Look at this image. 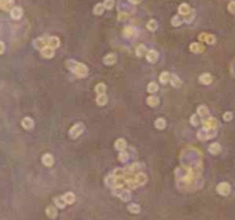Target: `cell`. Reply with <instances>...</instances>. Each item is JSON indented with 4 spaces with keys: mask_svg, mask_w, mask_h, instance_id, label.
<instances>
[{
    "mask_svg": "<svg viewBox=\"0 0 235 220\" xmlns=\"http://www.w3.org/2000/svg\"><path fill=\"white\" fill-rule=\"evenodd\" d=\"M72 72L75 73L78 78H85V77L89 75V68H87L85 64H83V63L77 62L76 67L73 68Z\"/></svg>",
    "mask_w": 235,
    "mask_h": 220,
    "instance_id": "obj_1",
    "label": "cell"
},
{
    "mask_svg": "<svg viewBox=\"0 0 235 220\" xmlns=\"http://www.w3.org/2000/svg\"><path fill=\"white\" fill-rule=\"evenodd\" d=\"M115 195H117L123 202H129L131 199V193L129 189H125L124 187H118V188H114Z\"/></svg>",
    "mask_w": 235,
    "mask_h": 220,
    "instance_id": "obj_2",
    "label": "cell"
},
{
    "mask_svg": "<svg viewBox=\"0 0 235 220\" xmlns=\"http://www.w3.org/2000/svg\"><path fill=\"white\" fill-rule=\"evenodd\" d=\"M84 128H85V126H84L83 123H77V124H75L69 130V135H70V138H72V139H76V138H78L83 133Z\"/></svg>",
    "mask_w": 235,
    "mask_h": 220,
    "instance_id": "obj_3",
    "label": "cell"
},
{
    "mask_svg": "<svg viewBox=\"0 0 235 220\" xmlns=\"http://www.w3.org/2000/svg\"><path fill=\"white\" fill-rule=\"evenodd\" d=\"M203 127L205 130H217L218 127V121L214 117H209L203 121Z\"/></svg>",
    "mask_w": 235,
    "mask_h": 220,
    "instance_id": "obj_4",
    "label": "cell"
},
{
    "mask_svg": "<svg viewBox=\"0 0 235 220\" xmlns=\"http://www.w3.org/2000/svg\"><path fill=\"white\" fill-rule=\"evenodd\" d=\"M216 189H217V193L221 196H227L230 193V186L227 182H220Z\"/></svg>",
    "mask_w": 235,
    "mask_h": 220,
    "instance_id": "obj_5",
    "label": "cell"
},
{
    "mask_svg": "<svg viewBox=\"0 0 235 220\" xmlns=\"http://www.w3.org/2000/svg\"><path fill=\"white\" fill-rule=\"evenodd\" d=\"M216 135V130H205L203 128L202 131L197 132V136H199L200 140H208V139H211Z\"/></svg>",
    "mask_w": 235,
    "mask_h": 220,
    "instance_id": "obj_6",
    "label": "cell"
},
{
    "mask_svg": "<svg viewBox=\"0 0 235 220\" xmlns=\"http://www.w3.org/2000/svg\"><path fill=\"white\" fill-rule=\"evenodd\" d=\"M48 39H49V37H40V38H38L33 42V45H35V47L37 49L42 51V49L48 46Z\"/></svg>",
    "mask_w": 235,
    "mask_h": 220,
    "instance_id": "obj_7",
    "label": "cell"
},
{
    "mask_svg": "<svg viewBox=\"0 0 235 220\" xmlns=\"http://www.w3.org/2000/svg\"><path fill=\"white\" fill-rule=\"evenodd\" d=\"M199 39L201 42H205L206 44H213L216 42V38L213 35H209V33H201L199 36Z\"/></svg>",
    "mask_w": 235,
    "mask_h": 220,
    "instance_id": "obj_8",
    "label": "cell"
},
{
    "mask_svg": "<svg viewBox=\"0 0 235 220\" xmlns=\"http://www.w3.org/2000/svg\"><path fill=\"white\" fill-rule=\"evenodd\" d=\"M115 149L116 150H118V152H123V150H126V148H127V142L124 140V139H117L115 141Z\"/></svg>",
    "mask_w": 235,
    "mask_h": 220,
    "instance_id": "obj_9",
    "label": "cell"
},
{
    "mask_svg": "<svg viewBox=\"0 0 235 220\" xmlns=\"http://www.w3.org/2000/svg\"><path fill=\"white\" fill-rule=\"evenodd\" d=\"M116 61H117V56H116V54L114 53H110L108 55H106L105 58H103V63H105L106 65H112V64H115Z\"/></svg>",
    "mask_w": 235,
    "mask_h": 220,
    "instance_id": "obj_10",
    "label": "cell"
},
{
    "mask_svg": "<svg viewBox=\"0 0 235 220\" xmlns=\"http://www.w3.org/2000/svg\"><path fill=\"white\" fill-rule=\"evenodd\" d=\"M147 58V61L150 63H155L157 62V60H158V53L155 51V49H150V51H148L146 55Z\"/></svg>",
    "mask_w": 235,
    "mask_h": 220,
    "instance_id": "obj_11",
    "label": "cell"
},
{
    "mask_svg": "<svg viewBox=\"0 0 235 220\" xmlns=\"http://www.w3.org/2000/svg\"><path fill=\"white\" fill-rule=\"evenodd\" d=\"M190 12H192V8H190V6L188 5V4H181V5L179 6V8H178V13L180 15H183V17L186 15H188Z\"/></svg>",
    "mask_w": 235,
    "mask_h": 220,
    "instance_id": "obj_12",
    "label": "cell"
},
{
    "mask_svg": "<svg viewBox=\"0 0 235 220\" xmlns=\"http://www.w3.org/2000/svg\"><path fill=\"white\" fill-rule=\"evenodd\" d=\"M46 215L49 218V219H55L58 217V210L55 206L53 205H49L46 208Z\"/></svg>",
    "mask_w": 235,
    "mask_h": 220,
    "instance_id": "obj_13",
    "label": "cell"
},
{
    "mask_svg": "<svg viewBox=\"0 0 235 220\" xmlns=\"http://www.w3.org/2000/svg\"><path fill=\"white\" fill-rule=\"evenodd\" d=\"M123 35L125 38H129V39H132L133 37L136 35V30L133 28V26H126L123 31Z\"/></svg>",
    "mask_w": 235,
    "mask_h": 220,
    "instance_id": "obj_14",
    "label": "cell"
},
{
    "mask_svg": "<svg viewBox=\"0 0 235 220\" xmlns=\"http://www.w3.org/2000/svg\"><path fill=\"white\" fill-rule=\"evenodd\" d=\"M42 162L45 166H52L53 164H54V157H53V155H51V154H45L42 157Z\"/></svg>",
    "mask_w": 235,
    "mask_h": 220,
    "instance_id": "obj_15",
    "label": "cell"
},
{
    "mask_svg": "<svg viewBox=\"0 0 235 220\" xmlns=\"http://www.w3.org/2000/svg\"><path fill=\"white\" fill-rule=\"evenodd\" d=\"M0 7L1 9L8 12L12 11L14 7H13V0H0Z\"/></svg>",
    "mask_w": 235,
    "mask_h": 220,
    "instance_id": "obj_16",
    "label": "cell"
},
{
    "mask_svg": "<svg viewBox=\"0 0 235 220\" xmlns=\"http://www.w3.org/2000/svg\"><path fill=\"white\" fill-rule=\"evenodd\" d=\"M189 49H190V52H193V53H202V52H204L205 47H204L202 44H199V42H193V44H190Z\"/></svg>",
    "mask_w": 235,
    "mask_h": 220,
    "instance_id": "obj_17",
    "label": "cell"
},
{
    "mask_svg": "<svg viewBox=\"0 0 235 220\" xmlns=\"http://www.w3.org/2000/svg\"><path fill=\"white\" fill-rule=\"evenodd\" d=\"M40 53L45 58H52L54 56V48H52L51 46H47L44 49H42Z\"/></svg>",
    "mask_w": 235,
    "mask_h": 220,
    "instance_id": "obj_18",
    "label": "cell"
},
{
    "mask_svg": "<svg viewBox=\"0 0 235 220\" xmlns=\"http://www.w3.org/2000/svg\"><path fill=\"white\" fill-rule=\"evenodd\" d=\"M22 15H23V11H22L21 7H14V8L11 11V16H12V18H14V20L21 18Z\"/></svg>",
    "mask_w": 235,
    "mask_h": 220,
    "instance_id": "obj_19",
    "label": "cell"
},
{
    "mask_svg": "<svg viewBox=\"0 0 235 220\" xmlns=\"http://www.w3.org/2000/svg\"><path fill=\"white\" fill-rule=\"evenodd\" d=\"M22 126L25 128V130H32L33 126H35V123L32 121L30 117H25L22 119Z\"/></svg>",
    "mask_w": 235,
    "mask_h": 220,
    "instance_id": "obj_20",
    "label": "cell"
},
{
    "mask_svg": "<svg viewBox=\"0 0 235 220\" xmlns=\"http://www.w3.org/2000/svg\"><path fill=\"white\" fill-rule=\"evenodd\" d=\"M200 83L203 85H209L211 84V82H212V77H211V75L210 73H203V75H201L200 76Z\"/></svg>",
    "mask_w": 235,
    "mask_h": 220,
    "instance_id": "obj_21",
    "label": "cell"
},
{
    "mask_svg": "<svg viewBox=\"0 0 235 220\" xmlns=\"http://www.w3.org/2000/svg\"><path fill=\"white\" fill-rule=\"evenodd\" d=\"M134 180H136V182H138V185H139V186H143V185L147 182V175H146V174H143V173L139 172V173H136V174Z\"/></svg>",
    "mask_w": 235,
    "mask_h": 220,
    "instance_id": "obj_22",
    "label": "cell"
},
{
    "mask_svg": "<svg viewBox=\"0 0 235 220\" xmlns=\"http://www.w3.org/2000/svg\"><path fill=\"white\" fill-rule=\"evenodd\" d=\"M220 150H221V146H220L218 142H213V143H211L209 146V152L212 154V155L219 154Z\"/></svg>",
    "mask_w": 235,
    "mask_h": 220,
    "instance_id": "obj_23",
    "label": "cell"
},
{
    "mask_svg": "<svg viewBox=\"0 0 235 220\" xmlns=\"http://www.w3.org/2000/svg\"><path fill=\"white\" fill-rule=\"evenodd\" d=\"M60 44H61V42H60V39H59L58 37H49V39H48V46H51L52 48H58L60 47Z\"/></svg>",
    "mask_w": 235,
    "mask_h": 220,
    "instance_id": "obj_24",
    "label": "cell"
},
{
    "mask_svg": "<svg viewBox=\"0 0 235 220\" xmlns=\"http://www.w3.org/2000/svg\"><path fill=\"white\" fill-rule=\"evenodd\" d=\"M63 198H64L67 204H73L75 201H76V195L73 194V193L69 192V193H65V194L63 195Z\"/></svg>",
    "mask_w": 235,
    "mask_h": 220,
    "instance_id": "obj_25",
    "label": "cell"
},
{
    "mask_svg": "<svg viewBox=\"0 0 235 220\" xmlns=\"http://www.w3.org/2000/svg\"><path fill=\"white\" fill-rule=\"evenodd\" d=\"M95 101H96V105H105L108 102V96L106 94H98Z\"/></svg>",
    "mask_w": 235,
    "mask_h": 220,
    "instance_id": "obj_26",
    "label": "cell"
},
{
    "mask_svg": "<svg viewBox=\"0 0 235 220\" xmlns=\"http://www.w3.org/2000/svg\"><path fill=\"white\" fill-rule=\"evenodd\" d=\"M171 80V75L167 72V71H164L159 75V82L162 83V84H166Z\"/></svg>",
    "mask_w": 235,
    "mask_h": 220,
    "instance_id": "obj_27",
    "label": "cell"
},
{
    "mask_svg": "<svg viewBox=\"0 0 235 220\" xmlns=\"http://www.w3.org/2000/svg\"><path fill=\"white\" fill-rule=\"evenodd\" d=\"M54 202H55V204L58 205V208H60V209H64L65 205H67L65 201L63 198V196H58V197H55V198H54Z\"/></svg>",
    "mask_w": 235,
    "mask_h": 220,
    "instance_id": "obj_28",
    "label": "cell"
},
{
    "mask_svg": "<svg viewBox=\"0 0 235 220\" xmlns=\"http://www.w3.org/2000/svg\"><path fill=\"white\" fill-rule=\"evenodd\" d=\"M158 103H159V100H158V98H157V96H154V95H152V96L147 98V105H150V107H156Z\"/></svg>",
    "mask_w": 235,
    "mask_h": 220,
    "instance_id": "obj_29",
    "label": "cell"
},
{
    "mask_svg": "<svg viewBox=\"0 0 235 220\" xmlns=\"http://www.w3.org/2000/svg\"><path fill=\"white\" fill-rule=\"evenodd\" d=\"M105 6H103V4H96V5L94 6V14L95 15H102L103 14V12H105Z\"/></svg>",
    "mask_w": 235,
    "mask_h": 220,
    "instance_id": "obj_30",
    "label": "cell"
},
{
    "mask_svg": "<svg viewBox=\"0 0 235 220\" xmlns=\"http://www.w3.org/2000/svg\"><path fill=\"white\" fill-rule=\"evenodd\" d=\"M127 210L133 215H138L140 212V206L138 204H134V203H131V204L127 205Z\"/></svg>",
    "mask_w": 235,
    "mask_h": 220,
    "instance_id": "obj_31",
    "label": "cell"
},
{
    "mask_svg": "<svg viewBox=\"0 0 235 220\" xmlns=\"http://www.w3.org/2000/svg\"><path fill=\"white\" fill-rule=\"evenodd\" d=\"M136 53L139 58H141V56H143V55H147L148 51H147V47L145 45H140V46H138V48L136 49Z\"/></svg>",
    "mask_w": 235,
    "mask_h": 220,
    "instance_id": "obj_32",
    "label": "cell"
},
{
    "mask_svg": "<svg viewBox=\"0 0 235 220\" xmlns=\"http://www.w3.org/2000/svg\"><path fill=\"white\" fill-rule=\"evenodd\" d=\"M170 82H171V85L173 87H180L181 86V80H180V78L178 77L177 75H172Z\"/></svg>",
    "mask_w": 235,
    "mask_h": 220,
    "instance_id": "obj_33",
    "label": "cell"
},
{
    "mask_svg": "<svg viewBox=\"0 0 235 220\" xmlns=\"http://www.w3.org/2000/svg\"><path fill=\"white\" fill-rule=\"evenodd\" d=\"M197 115L201 116L203 118V117L209 115V110H208V108L205 105H200L199 108H197Z\"/></svg>",
    "mask_w": 235,
    "mask_h": 220,
    "instance_id": "obj_34",
    "label": "cell"
},
{
    "mask_svg": "<svg viewBox=\"0 0 235 220\" xmlns=\"http://www.w3.org/2000/svg\"><path fill=\"white\" fill-rule=\"evenodd\" d=\"M165 126H166V122H165L164 118H158V119H156V122H155V127L156 128H158V130H164Z\"/></svg>",
    "mask_w": 235,
    "mask_h": 220,
    "instance_id": "obj_35",
    "label": "cell"
},
{
    "mask_svg": "<svg viewBox=\"0 0 235 220\" xmlns=\"http://www.w3.org/2000/svg\"><path fill=\"white\" fill-rule=\"evenodd\" d=\"M115 178H124L125 177V170L124 168H115L114 170V172L111 173Z\"/></svg>",
    "mask_w": 235,
    "mask_h": 220,
    "instance_id": "obj_36",
    "label": "cell"
},
{
    "mask_svg": "<svg viewBox=\"0 0 235 220\" xmlns=\"http://www.w3.org/2000/svg\"><path fill=\"white\" fill-rule=\"evenodd\" d=\"M129 158H130V154L129 152H126V150H123V152H119V155H118V159H119L120 162L125 163L129 161Z\"/></svg>",
    "mask_w": 235,
    "mask_h": 220,
    "instance_id": "obj_37",
    "label": "cell"
},
{
    "mask_svg": "<svg viewBox=\"0 0 235 220\" xmlns=\"http://www.w3.org/2000/svg\"><path fill=\"white\" fill-rule=\"evenodd\" d=\"M147 91L149 92V93H156L157 91H158V85L156 84V83H154V82H152V83H149L148 84V86H147Z\"/></svg>",
    "mask_w": 235,
    "mask_h": 220,
    "instance_id": "obj_38",
    "label": "cell"
},
{
    "mask_svg": "<svg viewBox=\"0 0 235 220\" xmlns=\"http://www.w3.org/2000/svg\"><path fill=\"white\" fill-rule=\"evenodd\" d=\"M140 164H136V163H134V164H132V165H130V168H127V171H129V173H139V170H140Z\"/></svg>",
    "mask_w": 235,
    "mask_h": 220,
    "instance_id": "obj_39",
    "label": "cell"
},
{
    "mask_svg": "<svg viewBox=\"0 0 235 220\" xmlns=\"http://www.w3.org/2000/svg\"><path fill=\"white\" fill-rule=\"evenodd\" d=\"M126 186L131 189H134V188H136L139 185H138V182H136V180H134V178H133V179H126Z\"/></svg>",
    "mask_w": 235,
    "mask_h": 220,
    "instance_id": "obj_40",
    "label": "cell"
},
{
    "mask_svg": "<svg viewBox=\"0 0 235 220\" xmlns=\"http://www.w3.org/2000/svg\"><path fill=\"white\" fill-rule=\"evenodd\" d=\"M95 92L98 94H105L106 92V85L102 84V83H99V84L95 86Z\"/></svg>",
    "mask_w": 235,
    "mask_h": 220,
    "instance_id": "obj_41",
    "label": "cell"
},
{
    "mask_svg": "<svg viewBox=\"0 0 235 220\" xmlns=\"http://www.w3.org/2000/svg\"><path fill=\"white\" fill-rule=\"evenodd\" d=\"M147 28H148L149 31H155L157 29V22L155 21V20L148 21V23H147Z\"/></svg>",
    "mask_w": 235,
    "mask_h": 220,
    "instance_id": "obj_42",
    "label": "cell"
},
{
    "mask_svg": "<svg viewBox=\"0 0 235 220\" xmlns=\"http://www.w3.org/2000/svg\"><path fill=\"white\" fill-rule=\"evenodd\" d=\"M183 18H180L179 16H174L172 20H171V24L174 25V26H178V25H180V24L183 23Z\"/></svg>",
    "mask_w": 235,
    "mask_h": 220,
    "instance_id": "obj_43",
    "label": "cell"
},
{
    "mask_svg": "<svg viewBox=\"0 0 235 220\" xmlns=\"http://www.w3.org/2000/svg\"><path fill=\"white\" fill-rule=\"evenodd\" d=\"M114 5H115L114 0H105V2H103V6H105L106 9H111L114 7Z\"/></svg>",
    "mask_w": 235,
    "mask_h": 220,
    "instance_id": "obj_44",
    "label": "cell"
},
{
    "mask_svg": "<svg viewBox=\"0 0 235 220\" xmlns=\"http://www.w3.org/2000/svg\"><path fill=\"white\" fill-rule=\"evenodd\" d=\"M194 16H195V12L192 11L188 15L185 16V22H187V23H189V22H192L194 20Z\"/></svg>",
    "mask_w": 235,
    "mask_h": 220,
    "instance_id": "obj_45",
    "label": "cell"
},
{
    "mask_svg": "<svg viewBox=\"0 0 235 220\" xmlns=\"http://www.w3.org/2000/svg\"><path fill=\"white\" fill-rule=\"evenodd\" d=\"M76 64H77L76 61H73V60H68V61H67V68L70 69V70L72 71L73 68L76 67Z\"/></svg>",
    "mask_w": 235,
    "mask_h": 220,
    "instance_id": "obj_46",
    "label": "cell"
},
{
    "mask_svg": "<svg viewBox=\"0 0 235 220\" xmlns=\"http://www.w3.org/2000/svg\"><path fill=\"white\" fill-rule=\"evenodd\" d=\"M223 118H224V121H226V122L232 121V119H233V114H232V112H230V111H227V112H225V114H224Z\"/></svg>",
    "mask_w": 235,
    "mask_h": 220,
    "instance_id": "obj_47",
    "label": "cell"
},
{
    "mask_svg": "<svg viewBox=\"0 0 235 220\" xmlns=\"http://www.w3.org/2000/svg\"><path fill=\"white\" fill-rule=\"evenodd\" d=\"M199 123H200V121L197 119V116L196 115H193L190 117V124H192V125L196 126V125H199Z\"/></svg>",
    "mask_w": 235,
    "mask_h": 220,
    "instance_id": "obj_48",
    "label": "cell"
},
{
    "mask_svg": "<svg viewBox=\"0 0 235 220\" xmlns=\"http://www.w3.org/2000/svg\"><path fill=\"white\" fill-rule=\"evenodd\" d=\"M227 8H228V11L232 13V14H235V1H230L228 6H227Z\"/></svg>",
    "mask_w": 235,
    "mask_h": 220,
    "instance_id": "obj_49",
    "label": "cell"
},
{
    "mask_svg": "<svg viewBox=\"0 0 235 220\" xmlns=\"http://www.w3.org/2000/svg\"><path fill=\"white\" fill-rule=\"evenodd\" d=\"M4 52H5V44L1 42H0V53L4 54Z\"/></svg>",
    "mask_w": 235,
    "mask_h": 220,
    "instance_id": "obj_50",
    "label": "cell"
},
{
    "mask_svg": "<svg viewBox=\"0 0 235 220\" xmlns=\"http://www.w3.org/2000/svg\"><path fill=\"white\" fill-rule=\"evenodd\" d=\"M131 4H133V5H138V4H140L142 0H129Z\"/></svg>",
    "mask_w": 235,
    "mask_h": 220,
    "instance_id": "obj_51",
    "label": "cell"
},
{
    "mask_svg": "<svg viewBox=\"0 0 235 220\" xmlns=\"http://www.w3.org/2000/svg\"><path fill=\"white\" fill-rule=\"evenodd\" d=\"M126 14H119L118 15V18H120V20H125V17H126Z\"/></svg>",
    "mask_w": 235,
    "mask_h": 220,
    "instance_id": "obj_52",
    "label": "cell"
}]
</instances>
